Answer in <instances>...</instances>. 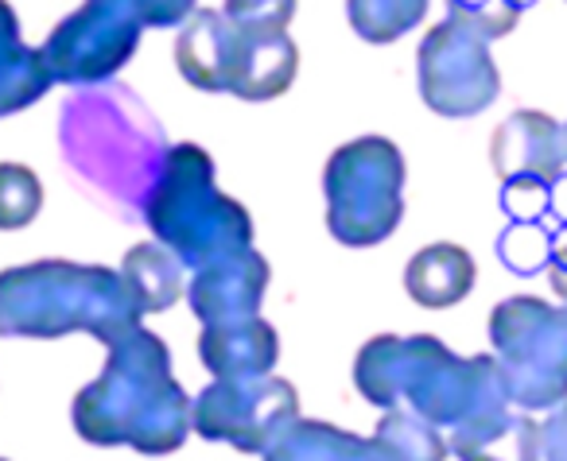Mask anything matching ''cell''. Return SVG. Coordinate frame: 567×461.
Masks as SVG:
<instances>
[{
  "mask_svg": "<svg viewBox=\"0 0 567 461\" xmlns=\"http://www.w3.org/2000/svg\"><path fill=\"white\" fill-rule=\"evenodd\" d=\"M502 202L517 221H536L548 210V187H540V182H505Z\"/></svg>",
  "mask_w": 567,
  "mask_h": 461,
  "instance_id": "obj_26",
  "label": "cell"
},
{
  "mask_svg": "<svg viewBox=\"0 0 567 461\" xmlns=\"http://www.w3.org/2000/svg\"><path fill=\"white\" fill-rule=\"evenodd\" d=\"M265 461H378V438H358L323 419H296Z\"/></svg>",
  "mask_w": 567,
  "mask_h": 461,
  "instance_id": "obj_18",
  "label": "cell"
},
{
  "mask_svg": "<svg viewBox=\"0 0 567 461\" xmlns=\"http://www.w3.org/2000/svg\"><path fill=\"white\" fill-rule=\"evenodd\" d=\"M564 156H567V125H564Z\"/></svg>",
  "mask_w": 567,
  "mask_h": 461,
  "instance_id": "obj_31",
  "label": "cell"
},
{
  "mask_svg": "<svg viewBox=\"0 0 567 461\" xmlns=\"http://www.w3.org/2000/svg\"><path fill=\"white\" fill-rule=\"evenodd\" d=\"M528 4L533 0H447V20L489 43L509 35Z\"/></svg>",
  "mask_w": 567,
  "mask_h": 461,
  "instance_id": "obj_23",
  "label": "cell"
},
{
  "mask_svg": "<svg viewBox=\"0 0 567 461\" xmlns=\"http://www.w3.org/2000/svg\"><path fill=\"white\" fill-rule=\"evenodd\" d=\"M51 86H55V78H51L43 51L24 48V43L0 48V117L28 109V105L40 102Z\"/></svg>",
  "mask_w": 567,
  "mask_h": 461,
  "instance_id": "obj_19",
  "label": "cell"
},
{
  "mask_svg": "<svg viewBox=\"0 0 567 461\" xmlns=\"http://www.w3.org/2000/svg\"><path fill=\"white\" fill-rule=\"evenodd\" d=\"M551 291L567 303V264H551Z\"/></svg>",
  "mask_w": 567,
  "mask_h": 461,
  "instance_id": "obj_30",
  "label": "cell"
},
{
  "mask_svg": "<svg viewBox=\"0 0 567 461\" xmlns=\"http://www.w3.org/2000/svg\"><path fill=\"white\" fill-rule=\"evenodd\" d=\"M280 353V337L260 314L234 322H206L198 337V357L214 380H249L268 376Z\"/></svg>",
  "mask_w": 567,
  "mask_h": 461,
  "instance_id": "obj_15",
  "label": "cell"
},
{
  "mask_svg": "<svg viewBox=\"0 0 567 461\" xmlns=\"http://www.w3.org/2000/svg\"><path fill=\"white\" fill-rule=\"evenodd\" d=\"M474 280H478L474 256L463 244L451 241L424 244L404 268V291L412 303L427 306V311H447V306L463 303L474 291Z\"/></svg>",
  "mask_w": 567,
  "mask_h": 461,
  "instance_id": "obj_16",
  "label": "cell"
},
{
  "mask_svg": "<svg viewBox=\"0 0 567 461\" xmlns=\"http://www.w3.org/2000/svg\"><path fill=\"white\" fill-rule=\"evenodd\" d=\"M105 349V373L74 396V430L94 446L175 453L190 434V396L175 384L167 345L136 326Z\"/></svg>",
  "mask_w": 567,
  "mask_h": 461,
  "instance_id": "obj_1",
  "label": "cell"
},
{
  "mask_svg": "<svg viewBox=\"0 0 567 461\" xmlns=\"http://www.w3.org/2000/svg\"><path fill=\"white\" fill-rule=\"evenodd\" d=\"M497 252H502V260L513 268V272H533V268H540L544 260L551 256V244L544 241L540 229H509V233L497 241Z\"/></svg>",
  "mask_w": 567,
  "mask_h": 461,
  "instance_id": "obj_25",
  "label": "cell"
},
{
  "mask_svg": "<svg viewBox=\"0 0 567 461\" xmlns=\"http://www.w3.org/2000/svg\"><path fill=\"white\" fill-rule=\"evenodd\" d=\"M0 461H4V458H0Z\"/></svg>",
  "mask_w": 567,
  "mask_h": 461,
  "instance_id": "obj_32",
  "label": "cell"
},
{
  "mask_svg": "<svg viewBox=\"0 0 567 461\" xmlns=\"http://www.w3.org/2000/svg\"><path fill=\"white\" fill-rule=\"evenodd\" d=\"M9 43H20V20L9 0H0V48H9Z\"/></svg>",
  "mask_w": 567,
  "mask_h": 461,
  "instance_id": "obj_29",
  "label": "cell"
},
{
  "mask_svg": "<svg viewBox=\"0 0 567 461\" xmlns=\"http://www.w3.org/2000/svg\"><path fill=\"white\" fill-rule=\"evenodd\" d=\"M43 210V182L32 167L24 164H0V229L17 233L32 226Z\"/></svg>",
  "mask_w": 567,
  "mask_h": 461,
  "instance_id": "obj_22",
  "label": "cell"
},
{
  "mask_svg": "<svg viewBox=\"0 0 567 461\" xmlns=\"http://www.w3.org/2000/svg\"><path fill=\"white\" fill-rule=\"evenodd\" d=\"M121 283H125L128 298H133L136 314H156L175 306L187 295V283H183V264L172 249H164L159 241L133 244L121 260Z\"/></svg>",
  "mask_w": 567,
  "mask_h": 461,
  "instance_id": "obj_17",
  "label": "cell"
},
{
  "mask_svg": "<svg viewBox=\"0 0 567 461\" xmlns=\"http://www.w3.org/2000/svg\"><path fill=\"white\" fill-rule=\"evenodd\" d=\"M489 342L505 396L525 411H551L567 399V306L517 295L489 311Z\"/></svg>",
  "mask_w": 567,
  "mask_h": 461,
  "instance_id": "obj_7",
  "label": "cell"
},
{
  "mask_svg": "<svg viewBox=\"0 0 567 461\" xmlns=\"http://www.w3.org/2000/svg\"><path fill=\"white\" fill-rule=\"evenodd\" d=\"M409 167L389 136H358L331 151L323 167L327 229L347 249H370L396 233L404 218Z\"/></svg>",
  "mask_w": 567,
  "mask_h": 461,
  "instance_id": "obj_6",
  "label": "cell"
},
{
  "mask_svg": "<svg viewBox=\"0 0 567 461\" xmlns=\"http://www.w3.org/2000/svg\"><path fill=\"white\" fill-rule=\"evenodd\" d=\"M447 450L458 461H544L540 422L525 407L497 404L451 427Z\"/></svg>",
  "mask_w": 567,
  "mask_h": 461,
  "instance_id": "obj_14",
  "label": "cell"
},
{
  "mask_svg": "<svg viewBox=\"0 0 567 461\" xmlns=\"http://www.w3.org/2000/svg\"><path fill=\"white\" fill-rule=\"evenodd\" d=\"M148 229L183 268H203L229 252L252 249V218L214 187V159L198 144H172L144 206Z\"/></svg>",
  "mask_w": 567,
  "mask_h": 461,
  "instance_id": "obj_5",
  "label": "cell"
},
{
  "mask_svg": "<svg viewBox=\"0 0 567 461\" xmlns=\"http://www.w3.org/2000/svg\"><path fill=\"white\" fill-rule=\"evenodd\" d=\"M144 20L133 0H86L74 17H66L43 43V59L55 82L90 86L110 82L141 48Z\"/></svg>",
  "mask_w": 567,
  "mask_h": 461,
  "instance_id": "obj_10",
  "label": "cell"
},
{
  "mask_svg": "<svg viewBox=\"0 0 567 461\" xmlns=\"http://www.w3.org/2000/svg\"><path fill=\"white\" fill-rule=\"evenodd\" d=\"M432 0H347V20L365 43L385 48L427 17Z\"/></svg>",
  "mask_w": 567,
  "mask_h": 461,
  "instance_id": "obj_20",
  "label": "cell"
},
{
  "mask_svg": "<svg viewBox=\"0 0 567 461\" xmlns=\"http://www.w3.org/2000/svg\"><path fill=\"white\" fill-rule=\"evenodd\" d=\"M489 159H494L497 179L505 182H540V187H556L564 179V125L540 109H517L505 117L489 144Z\"/></svg>",
  "mask_w": 567,
  "mask_h": 461,
  "instance_id": "obj_12",
  "label": "cell"
},
{
  "mask_svg": "<svg viewBox=\"0 0 567 461\" xmlns=\"http://www.w3.org/2000/svg\"><path fill=\"white\" fill-rule=\"evenodd\" d=\"M63 156L94 195L121 206H148L167 144L148 105L133 90L110 86L66 105Z\"/></svg>",
  "mask_w": 567,
  "mask_h": 461,
  "instance_id": "obj_4",
  "label": "cell"
},
{
  "mask_svg": "<svg viewBox=\"0 0 567 461\" xmlns=\"http://www.w3.org/2000/svg\"><path fill=\"white\" fill-rule=\"evenodd\" d=\"M378 434L393 442L404 453V461H443L447 458V438L440 434L435 422L416 415L412 407H393L385 419L378 422Z\"/></svg>",
  "mask_w": 567,
  "mask_h": 461,
  "instance_id": "obj_21",
  "label": "cell"
},
{
  "mask_svg": "<svg viewBox=\"0 0 567 461\" xmlns=\"http://www.w3.org/2000/svg\"><path fill=\"white\" fill-rule=\"evenodd\" d=\"M354 384L373 407H412L435 427H458L463 419L509 404L497 357L478 353L463 360L432 334H381L358 349Z\"/></svg>",
  "mask_w": 567,
  "mask_h": 461,
  "instance_id": "obj_2",
  "label": "cell"
},
{
  "mask_svg": "<svg viewBox=\"0 0 567 461\" xmlns=\"http://www.w3.org/2000/svg\"><path fill=\"white\" fill-rule=\"evenodd\" d=\"M141 326L121 272L71 260H35L0 272V334L63 337L90 334L113 345Z\"/></svg>",
  "mask_w": 567,
  "mask_h": 461,
  "instance_id": "obj_3",
  "label": "cell"
},
{
  "mask_svg": "<svg viewBox=\"0 0 567 461\" xmlns=\"http://www.w3.org/2000/svg\"><path fill=\"white\" fill-rule=\"evenodd\" d=\"M300 419V396L284 376L214 380L190 399V430L206 442H226L241 453L265 458L276 438Z\"/></svg>",
  "mask_w": 567,
  "mask_h": 461,
  "instance_id": "obj_8",
  "label": "cell"
},
{
  "mask_svg": "<svg viewBox=\"0 0 567 461\" xmlns=\"http://www.w3.org/2000/svg\"><path fill=\"white\" fill-rule=\"evenodd\" d=\"M268 275H272L268 260L257 249H241L195 268L183 298H190V311H195V318L203 326L206 322L252 318L260 311V303H265Z\"/></svg>",
  "mask_w": 567,
  "mask_h": 461,
  "instance_id": "obj_13",
  "label": "cell"
},
{
  "mask_svg": "<svg viewBox=\"0 0 567 461\" xmlns=\"http://www.w3.org/2000/svg\"><path fill=\"white\" fill-rule=\"evenodd\" d=\"M265 35H249L218 9H195L175 40V66L195 90L241 97Z\"/></svg>",
  "mask_w": 567,
  "mask_h": 461,
  "instance_id": "obj_11",
  "label": "cell"
},
{
  "mask_svg": "<svg viewBox=\"0 0 567 461\" xmlns=\"http://www.w3.org/2000/svg\"><path fill=\"white\" fill-rule=\"evenodd\" d=\"M133 9L144 28H172L195 12V0H133Z\"/></svg>",
  "mask_w": 567,
  "mask_h": 461,
  "instance_id": "obj_27",
  "label": "cell"
},
{
  "mask_svg": "<svg viewBox=\"0 0 567 461\" xmlns=\"http://www.w3.org/2000/svg\"><path fill=\"white\" fill-rule=\"evenodd\" d=\"M300 0H226L221 12L249 35H288Z\"/></svg>",
  "mask_w": 567,
  "mask_h": 461,
  "instance_id": "obj_24",
  "label": "cell"
},
{
  "mask_svg": "<svg viewBox=\"0 0 567 461\" xmlns=\"http://www.w3.org/2000/svg\"><path fill=\"white\" fill-rule=\"evenodd\" d=\"M416 82L424 105L440 117H478L502 97V71L486 40L455 20L427 28L416 51Z\"/></svg>",
  "mask_w": 567,
  "mask_h": 461,
  "instance_id": "obj_9",
  "label": "cell"
},
{
  "mask_svg": "<svg viewBox=\"0 0 567 461\" xmlns=\"http://www.w3.org/2000/svg\"><path fill=\"white\" fill-rule=\"evenodd\" d=\"M540 458L567 461V399L559 407H551V415L540 422Z\"/></svg>",
  "mask_w": 567,
  "mask_h": 461,
  "instance_id": "obj_28",
  "label": "cell"
}]
</instances>
